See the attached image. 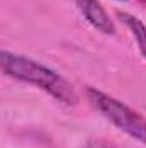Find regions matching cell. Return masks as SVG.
Returning <instances> with one entry per match:
<instances>
[{"label":"cell","mask_w":146,"mask_h":148,"mask_svg":"<svg viewBox=\"0 0 146 148\" xmlns=\"http://www.w3.org/2000/svg\"><path fill=\"white\" fill-rule=\"evenodd\" d=\"M0 67L7 77L17 79L26 84H33L43 90L45 93H48L52 98H55L60 103H65V105L77 103V95L74 91L72 84L62 74H59L57 71L50 69L48 66L38 62L31 57L2 50Z\"/></svg>","instance_id":"6da1fadb"},{"label":"cell","mask_w":146,"mask_h":148,"mask_svg":"<svg viewBox=\"0 0 146 148\" xmlns=\"http://www.w3.org/2000/svg\"><path fill=\"white\" fill-rule=\"evenodd\" d=\"M86 97L89 103L100 112L107 121H110L115 127H119L122 133L129 134L136 141L143 143L146 147V117L139 112L131 109L124 102L117 100L108 93H103L96 88H88Z\"/></svg>","instance_id":"7a4b0ae2"},{"label":"cell","mask_w":146,"mask_h":148,"mask_svg":"<svg viewBox=\"0 0 146 148\" xmlns=\"http://www.w3.org/2000/svg\"><path fill=\"white\" fill-rule=\"evenodd\" d=\"M84 21L103 35H115V24L98 0H72Z\"/></svg>","instance_id":"3957f363"},{"label":"cell","mask_w":146,"mask_h":148,"mask_svg":"<svg viewBox=\"0 0 146 148\" xmlns=\"http://www.w3.org/2000/svg\"><path fill=\"white\" fill-rule=\"evenodd\" d=\"M119 17L127 26L129 33L132 35L136 45H138V48H139V52L143 53V57L146 59V26L138 17H134V16H131L127 12H119Z\"/></svg>","instance_id":"277c9868"},{"label":"cell","mask_w":146,"mask_h":148,"mask_svg":"<svg viewBox=\"0 0 146 148\" xmlns=\"http://www.w3.org/2000/svg\"><path fill=\"white\" fill-rule=\"evenodd\" d=\"M120 2H124V0H120Z\"/></svg>","instance_id":"5b68a950"}]
</instances>
